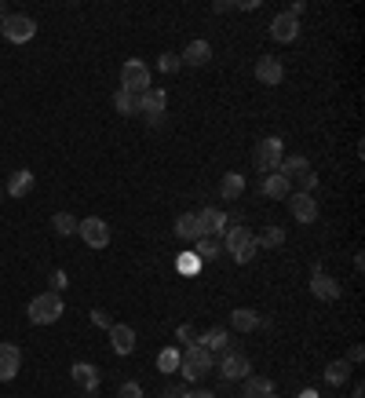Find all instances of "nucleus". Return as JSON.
<instances>
[{
	"label": "nucleus",
	"mask_w": 365,
	"mask_h": 398,
	"mask_svg": "<svg viewBox=\"0 0 365 398\" xmlns=\"http://www.w3.org/2000/svg\"><path fill=\"white\" fill-rule=\"evenodd\" d=\"M277 172H282L289 183H296V186H299V194H314V191H318V172L311 169V161H307V157H299V154L282 157Z\"/></svg>",
	"instance_id": "1"
},
{
	"label": "nucleus",
	"mask_w": 365,
	"mask_h": 398,
	"mask_svg": "<svg viewBox=\"0 0 365 398\" xmlns=\"http://www.w3.org/2000/svg\"><path fill=\"white\" fill-rule=\"evenodd\" d=\"M179 373L183 380H201L212 373V351H205L201 344H186V351H179Z\"/></svg>",
	"instance_id": "2"
},
{
	"label": "nucleus",
	"mask_w": 365,
	"mask_h": 398,
	"mask_svg": "<svg viewBox=\"0 0 365 398\" xmlns=\"http://www.w3.org/2000/svg\"><path fill=\"white\" fill-rule=\"evenodd\" d=\"M62 310H66V307H62V296H59V292H40V296H33L30 307H26V314H30L33 325H52V322H59Z\"/></svg>",
	"instance_id": "3"
},
{
	"label": "nucleus",
	"mask_w": 365,
	"mask_h": 398,
	"mask_svg": "<svg viewBox=\"0 0 365 398\" xmlns=\"http://www.w3.org/2000/svg\"><path fill=\"white\" fill-rule=\"evenodd\" d=\"M223 245H227V253L234 256V263H249L256 256V234L249 227H227V234H223Z\"/></svg>",
	"instance_id": "4"
},
{
	"label": "nucleus",
	"mask_w": 365,
	"mask_h": 398,
	"mask_svg": "<svg viewBox=\"0 0 365 398\" xmlns=\"http://www.w3.org/2000/svg\"><path fill=\"white\" fill-rule=\"evenodd\" d=\"M0 33H4V40H11V44H26V40L37 37V18L15 11V15H4L0 18Z\"/></svg>",
	"instance_id": "5"
},
{
	"label": "nucleus",
	"mask_w": 365,
	"mask_h": 398,
	"mask_svg": "<svg viewBox=\"0 0 365 398\" xmlns=\"http://www.w3.org/2000/svg\"><path fill=\"white\" fill-rule=\"evenodd\" d=\"M282 157H285V146H282V139H277V135H270V139H263V143H256V150H252L256 172H263V176L277 172Z\"/></svg>",
	"instance_id": "6"
},
{
	"label": "nucleus",
	"mask_w": 365,
	"mask_h": 398,
	"mask_svg": "<svg viewBox=\"0 0 365 398\" xmlns=\"http://www.w3.org/2000/svg\"><path fill=\"white\" fill-rule=\"evenodd\" d=\"M121 88L124 92H132V95H143L146 88H154L150 85V66L139 59H128L124 66H121Z\"/></svg>",
	"instance_id": "7"
},
{
	"label": "nucleus",
	"mask_w": 365,
	"mask_h": 398,
	"mask_svg": "<svg viewBox=\"0 0 365 398\" xmlns=\"http://www.w3.org/2000/svg\"><path fill=\"white\" fill-rule=\"evenodd\" d=\"M77 234H80V241L88 248H106L110 245V223L99 219V216H88V219L77 223Z\"/></svg>",
	"instance_id": "8"
},
{
	"label": "nucleus",
	"mask_w": 365,
	"mask_h": 398,
	"mask_svg": "<svg viewBox=\"0 0 365 398\" xmlns=\"http://www.w3.org/2000/svg\"><path fill=\"white\" fill-rule=\"evenodd\" d=\"M245 376H252V362L245 358V354H241V351L223 354V362H220V380L230 384V380H245Z\"/></svg>",
	"instance_id": "9"
},
{
	"label": "nucleus",
	"mask_w": 365,
	"mask_h": 398,
	"mask_svg": "<svg viewBox=\"0 0 365 398\" xmlns=\"http://www.w3.org/2000/svg\"><path fill=\"white\" fill-rule=\"evenodd\" d=\"M198 216V227H201V238H216V241H223V234H227V212H220V208H201V212H194Z\"/></svg>",
	"instance_id": "10"
},
{
	"label": "nucleus",
	"mask_w": 365,
	"mask_h": 398,
	"mask_svg": "<svg viewBox=\"0 0 365 398\" xmlns=\"http://www.w3.org/2000/svg\"><path fill=\"white\" fill-rule=\"evenodd\" d=\"M311 292H314V300L333 303V300H340V282H333L321 267H314L311 270Z\"/></svg>",
	"instance_id": "11"
},
{
	"label": "nucleus",
	"mask_w": 365,
	"mask_h": 398,
	"mask_svg": "<svg viewBox=\"0 0 365 398\" xmlns=\"http://www.w3.org/2000/svg\"><path fill=\"white\" fill-rule=\"evenodd\" d=\"M256 80H260V85H282L285 80V66L282 62H277L274 55H263V59H256Z\"/></svg>",
	"instance_id": "12"
},
{
	"label": "nucleus",
	"mask_w": 365,
	"mask_h": 398,
	"mask_svg": "<svg viewBox=\"0 0 365 398\" xmlns=\"http://www.w3.org/2000/svg\"><path fill=\"white\" fill-rule=\"evenodd\" d=\"M270 37L277 40V44H289V40H296L299 37V18H292L289 11L274 15L270 18Z\"/></svg>",
	"instance_id": "13"
},
{
	"label": "nucleus",
	"mask_w": 365,
	"mask_h": 398,
	"mask_svg": "<svg viewBox=\"0 0 365 398\" xmlns=\"http://www.w3.org/2000/svg\"><path fill=\"white\" fill-rule=\"evenodd\" d=\"M70 376H73V384L84 391V394H95L99 391V369L92 362H73L70 366Z\"/></svg>",
	"instance_id": "14"
},
{
	"label": "nucleus",
	"mask_w": 365,
	"mask_h": 398,
	"mask_svg": "<svg viewBox=\"0 0 365 398\" xmlns=\"http://www.w3.org/2000/svg\"><path fill=\"white\" fill-rule=\"evenodd\" d=\"M23 369V351L15 344H0V380H15Z\"/></svg>",
	"instance_id": "15"
},
{
	"label": "nucleus",
	"mask_w": 365,
	"mask_h": 398,
	"mask_svg": "<svg viewBox=\"0 0 365 398\" xmlns=\"http://www.w3.org/2000/svg\"><path fill=\"white\" fill-rule=\"evenodd\" d=\"M289 208H292L296 223H314V219H318V201H314V194H289Z\"/></svg>",
	"instance_id": "16"
},
{
	"label": "nucleus",
	"mask_w": 365,
	"mask_h": 398,
	"mask_svg": "<svg viewBox=\"0 0 365 398\" xmlns=\"http://www.w3.org/2000/svg\"><path fill=\"white\" fill-rule=\"evenodd\" d=\"M260 194L270 198V201H285V198L292 194V183H289L282 172H270V176H263V183H260Z\"/></svg>",
	"instance_id": "17"
},
{
	"label": "nucleus",
	"mask_w": 365,
	"mask_h": 398,
	"mask_svg": "<svg viewBox=\"0 0 365 398\" xmlns=\"http://www.w3.org/2000/svg\"><path fill=\"white\" fill-rule=\"evenodd\" d=\"M33 186H37V176L30 172V169H18V172H11L8 176V198H26V194H33Z\"/></svg>",
	"instance_id": "18"
},
{
	"label": "nucleus",
	"mask_w": 365,
	"mask_h": 398,
	"mask_svg": "<svg viewBox=\"0 0 365 398\" xmlns=\"http://www.w3.org/2000/svg\"><path fill=\"white\" fill-rule=\"evenodd\" d=\"M106 332H110V347L117 354H132L136 351V329L132 325H110Z\"/></svg>",
	"instance_id": "19"
},
{
	"label": "nucleus",
	"mask_w": 365,
	"mask_h": 398,
	"mask_svg": "<svg viewBox=\"0 0 365 398\" xmlns=\"http://www.w3.org/2000/svg\"><path fill=\"white\" fill-rule=\"evenodd\" d=\"M164 107H168V92H161V88H146L139 95V114H146V117L164 114Z\"/></svg>",
	"instance_id": "20"
},
{
	"label": "nucleus",
	"mask_w": 365,
	"mask_h": 398,
	"mask_svg": "<svg viewBox=\"0 0 365 398\" xmlns=\"http://www.w3.org/2000/svg\"><path fill=\"white\" fill-rule=\"evenodd\" d=\"M208 59H212L208 40H190V44L183 48V55H179V62H183V66H205Z\"/></svg>",
	"instance_id": "21"
},
{
	"label": "nucleus",
	"mask_w": 365,
	"mask_h": 398,
	"mask_svg": "<svg viewBox=\"0 0 365 398\" xmlns=\"http://www.w3.org/2000/svg\"><path fill=\"white\" fill-rule=\"evenodd\" d=\"M230 325H234V332H256L263 322L252 307H238V310H230Z\"/></svg>",
	"instance_id": "22"
},
{
	"label": "nucleus",
	"mask_w": 365,
	"mask_h": 398,
	"mask_svg": "<svg viewBox=\"0 0 365 398\" xmlns=\"http://www.w3.org/2000/svg\"><path fill=\"white\" fill-rule=\"evenodd\" d=\"M220 194H223L227 201H238V198L245 194V176H241V172H227V176L220 179Z\"/></svg>",
	"instance_id": "23"
},
{
	"label": "nucleus",
	"mask_w": 365,
	"mask_h": 398,
	"mask_svg": "<svg viewBox=\"0 0 365 398\" xmlns=\"http://www.w3.org/2000/svg\"><path fill=\"white\" fill-rule=\"evenodd\" d=\"M347 380H351V362H347V358H336V362H329V366H325V384L343 387Z\"/></svg>",
	"instance_id": "24"
},
{
	"label": "nucleus",
	"mask_w": 365,
	"mask_h": 398,
	"mask_svg": "<svg viewBox=\"0 0 365 398\" xmlns=\"http://www.w3.org/2000/svg\"><path fill=\"white\" fill-rule=\"evenodd\" d=\"M176 238H183V241H198L201 238V227H198V216L194 212H183L176 219Z\"/></svg>",
	"instance_id": "25"
},
{
	"label": "nucleus",
	"mask_w": 365,
	"mask_h": 398,
	"mask_svg": "<svg viewBox=\"0 0 365 398\" xmlns=\"http://www.w3.org/2000/svg\"><path fill=\"white\" fill-rule=\"evenodd\" d=\"M267 394H274V384L267 380V376H245L241 398H267Z\"/></svg>",
	"instance_id": "26"
},
{
	"label": "nucleus",
	"mask_w": 365,
	"mask_h": 398,
	"mask_svg": "<svg viewBox=\"0 0 365 398\" xmlns=\"http://www.w3.org/2000/svg\"><path fill=\"white\" fill-rule=\"evenodd\" d=\"M277 245H285V230L282 227H267L256 234V248H277Z\"/></svg>",
	"instance_id": "27"
},
{
	"label": "nucleus",
	"mask_w": 365,
	"mask_h": 398,
	"mask_svg": "<svg viewBox=\"0 0 365 398\" xmlns=\"http://www.w3.org/2000/svg\"><path fill=\"white\" fill-rule=\"evenodd\" d=\"M77 216H70V212H55L52 216V230L55 234H62V238H70V234H77Z\"/></svg>",
	"instance_id": "28"
},
{
	"label": "nucleus",
	"mask_w": 365,
	"mask_h": 398,
	"mask_svg": "<svg viewBox=\"0 0 365 398\" xmlns=\"http://www.w3.org/2000/svg\"><path fill=\"white\" fill-rule=\"evenodd\" d=\"M114 107H117V114H124V117H132V114H139V95H132V92H117L114 95Z\"/></svg>",
	"instance_id": "29"
},
{
	"label": "nucleus",
	"mask_w": 365,
	"mask_h": 398,
	"mask_svg": "<svg viewBox=\"0 0 365 398\" xmlns=\"http://www.w3.org/2000/svg\"><path fill=\"white\" fill-rule=\"evenodd\" d=\"M220 253H223V245H220L216 238H198V253H194V256H198L201 263H212Z\"/></svg>",
	"instance_id": "30"
},
{
	"label": "nucleus",
	"mask_w": 365,
	"mask_h": 398,
	"mask_svg": "<svg viewBox=\"0 0 365 398\" xmlns=\"http://www.w3.org/2000/svg\"><path fill=\"white\" fill-rule=\"evenodd\" d=\"M201 347L205 351H227V332L223 329H208L201 337Z\"/></svg>",
	"instance_id": "31"
},
{
	"label": "nucleus",
	"mask_w": 365,
	"mask_h": 398,
	"mask_svg": "<svg viewBox=\"0 0 365 398\" xmlns=\"http://www.w3.org/2000/svg\"><path fill=\"white\" fill-rule=\"evenodd\" d=\"M157 369H161V373H176V369H179V351H176V347H164V351L157 354Z\"/></svg>",
	"instance_id": "32"
},
{
	"label": "nucleus",
	"mask_w": 365,
	"mask_h": 398,
	"mask_svg": "<svg viewBox=\"0 0 365 398\" xmlns=\"http://www.w3.org/2000/svg\"><path fill=\"white\" fill-rule=\"evenodd\" d=\"M201 267H205V263H201L194 253H186V256H179V260H176V270H179V275H198Z\"/></svg>",
	"instance_id": "33"
},
{
	"label": "nucleus",
	"mask_w": 365,
	"mask_h": 398,
	"mask_svg": "<svg viewBox=\"0 0 365 398\" xmlns=\"http://www.w3.org/2000/svg\"><path fill=\"white\" fill-rule=\"evenodd\" d=\"M179 66H183V62H179V55H172V52H164V55L157 59V70H161V73H176Z\"/></svg>",
	"instance_id": "34"
},
{
	"label": "nucleus",
	"mask_w": 365,
	"mask_h": 398,
	"mask_svg": "<svg viewBox=\"0 0 365 398\" xmlns=\"http://www.w3.org/2000/svg\"><path fill=\"white\" fill-rule=\"evenodd\" d=\"M117 398H143V384H136V380H128V384H121Z\"/></svg>",
	"instance_id": "35"
},
{
	"label": "nucleus",
	"mask_w": 365,
	"mask_h": 398,
	"mask_svg": "<svg viewBox=\"0 0 365 398\" xmlns=\"http://www.w3.org/2000/svg\"><path fill=\"white\" fill-rule=\"evenodd\" d=\"M361 358H365V347H361V344H354V347H351V354H347V362H351V366H358Z\"/></svg>",
	"instance_id": "36"
},
{
	"label": "nucleus",
	"mask_w": 365,
	"mask_h": 398,
	"mask_svg": "<svg viewBox=\"0 0 365 398\" xmlns=\"http://www.w3.org/2000/svg\"><path fill=\"white\" fill-rule=\"evenodd\" d=\"M183 394H186V387H179V384H172V387L161 391V398H183Z\"/></svg>",
	"instance_id": "37"
},
{
	"label": "nucleus",
	"mask_w": 365,
	"mask_h": 398,
	"mask_svg": "<svg viewBox=\"0 0 365 398\" xmlns=\"http://www.w3.org/2000/svg\"><path fill=\"white\" fill-rule=\"evenodd\" d=\"M52 285H55V292H62V289H66V270H55V278H52Z\"/></svg>",
	"instance_id": "38"
},
{
	"label": "nucleus",
	"mask_w": 365,
	"mask_h": 398,
	"mask_svg": "<svg viewBox=\"0 0 365 398\" xmlns=\"http://www.w3.org/2000/svg\"><path fill=\"white\" fill-rule=\"evenodd\" d=\"M92 322H95L99 329H110V318H106V314H102V310H92Z\"/></svg>",
	"instance_id": "39"
},
{
	"label": "nucleus",
	"mask_w": 365,
	"mask_h": 398,
	"mask_svg": "<svg viewBox=\"0 0 365 398\" xmlns=\"http://www.w3.org/2000/svg\"><path fill=\"white\" fill-rule=\"evenodd\" d=\"M176 337L190 344V340H194V329H190V325H179V329H176Z\"/></svg>",
	"instance_id": "40"
},
{
	"label": "nucleus",
	"mask_w": 365,
	"mask_h": 398,
	"mask_svg": "<svg viewBox=\"0 0 365 398\" xmlns=\"http://www.w3.org/2000/svg\"><path fill=\"white\" fill-rule=\"evenodd\" d=\"M234 8H238V11H256V8H260V0H241V4H234Z\"/></svg>",
	"instance_id": "41"
},
{
	"label": "nucleus",
	"mask_w": 365,
	"mask_h": 398,
	"mask_svg": "<svg viewBox=\"0 0 365 398\" xmlns=\"http://www.w3.org/2000/svg\"><path fill=\"white\" fill-rule=\"evenodd\" d=\"M183 398H216V394H212V391H205V387H198V391H186Z\"/></svg>",
	"instance_id": "42"
},
{
	"label": "nucleus",
	"mask_w": 365,
	"mask_h": 398,
	"mask_svg": "<svg viewBox=\"0 0 365 398\" xmlns=\"http://www.w3.org/2000/svg\"><path fill=\"white\" fill-rule=\"evenodd\" d=\"M150 121V128H161V124H164V114H154V117H146Z\"/></svg>",
	"instance_id": "43"
},
{
	"label": "nucleus",
	"mask_w": 365,
	"mask_h": 398,
	"mask_svg": "<svg viewBox=\"0 0 365 398\" xmlns=\"http://www.w3.org/2000/svg\"><path fill=\"white\" fill-rule=\"evenodd\" d=\"M296 398H321V394H318V391H314V387H307V391H299V394H296Z\"/></svg>",
	"instance_id": "44"
},
{
	"label": "nucleus",
	"mask_w": 365,
	"mask_h": 398,
	"mask_svg": "<svg viewBox=\"0 0 365 398\" xmlns=\"http://www.w3.org/2000/svg\"><path fill=\"white\" fill-rule=\"evenodd\" d=\"M354 398H365V384H354Z\"/></svg>",
	"instance_id": "45"
},
{
	"label": "nucleus",
	"mask_w": 365,
	"mask_h": 398,
	"mask_svg": "<svg viewBox=\"0 0 365 398\" xmlns=\"http://www.w3.org/2000/svg\"><path fill=\"white\" fill-rule=\"evenodd\" d=\"M4 15H8V8H4V4H0V18H4Z\"/></svg>",
	"instance_id": "46"
},
{
	"label": "nucleus",
	"mask_w": 365,
	"mask_h": 398,
	"mask_svg": "<svg viewBox=\"0 0 365 398\" xmlns=\"http://www.w3.org/2000/svg\"><path fill=\"white\" fill-rule=\"evenodd\" d=\"M267 398H277V394H267Z\"/></svg>",
	"instance_id": "47"
},
{
	"label": "nucleus",
	"mask_w": 365,
	"mask_h": 398,
	"mask_svg": "<svg viewBox=\"0 0 365 398\" xmlns=\"http://www.w3.org/2000/svg\"><path fill=\"white\" fill-rule=\"evenodd\" d=\"M0 198H4V191H0Z\"/></svg>",
	"instance_id": "48"
}]
</instances>
